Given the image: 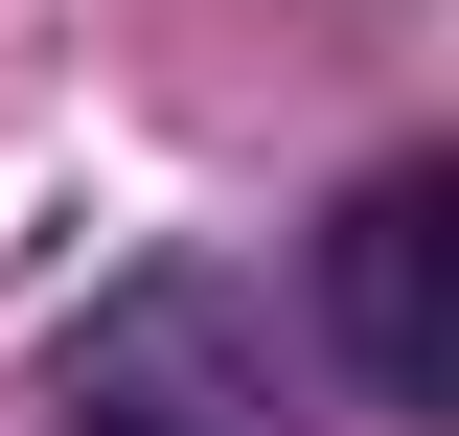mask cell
Wrapping results in <instances>:
<instances>
[{"mask_svg": "<svg viewBox=\"0 0 459 436\" xmlns=\"http://www.w3.org/2000/svg\"><path fill=\"white\" fill-rule=\"evenodd\" d=\"M47 436H276V322L230 253H138L47 344Z\"/></svg>", "mask_w": 459, "mask_h": 436, "instance_id": "6da1fadb", "label": "cell"}, {"mask_svg": "<svg viewBox=\"0 0 459 436\" xmlns=\"http://www.w3.org/2000/svg\"><path fill=\"white\" fill-rule=\"evenodd\" d=\"M322 322L368 414H459V161H368L322 230Z\"/></svg>", "mask_w": 459, "mask_h": 436, "instance_id": "7a4b0ae2", "label": "cell"}]
</instances>
